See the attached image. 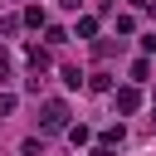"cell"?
Masks as SVG:
<instances>
[{"label": "cell", "instance_id": "6da1fadb", "mask_svg": "<svg viewBox=\"0 0 156 156\" xmlns=\"http://www.w3.org/2000/svg\"><path fill=\"white\" fill-rule=\"evenodd\" d=\"M39 132H44V136H54V132H68V102L49 98V102L39 107Z\"/></svg>", "mask_w": 156, "mask_h": 156}, {"label": "cell", "instance_id": "7a4b0ae2", "mask_svg": "<svg viewBox=\"0 0 156 156\" xmlns=\"http://www.w3.org/2000/svg\"><path fill=\"white\" fill-rule=\"evenodd\" d=\"M141 107V93L136 88H117V112H136Z\"/></svg>", "mask_w": 156, "mask_h": 156}, {"label": "cell", "instance_id": "3957f363", "mask_svg": "<svg viewBox=\"0 0 156 156\" xmlns=\"http://www.w3.org/2000/svg\"><path fill=\"white\" fill-rule=\"evenodd\" d=\"M24 58L34 63V73H44V68H49V49H39V44H29V49H24Z\"/></svg>", "mask_w": 156, "mask_h": 156}, {"label": "cell", "instance_id": "277c9868", "mask_svg": "<svg viewBox=\"0 0 156 156\" xmlns=\"http://www.w3.org/2000/svg\"><path fill=\"white\" fill-rule=\"evenodd\" d=\"M122 136H127V132H122V127H107V132H102V141H98V146H102V151H112V146H122Z\"/></svg>", "mask_w": 156, "mask_h": 156}, {"label": "cell", "instance_id": "5b68a950", "mask_svg": "<svg viewBox=\"0 0 156 156\" xmlns=\"http://www.w3.org/2000/svg\"><path fill=\"white\" fill-rule=\"evenodd\" d=\"M93 34H98V20L83 15V20H78V39H93Z\"/></svg>", "mask_w": 156, "mask_h": 156}, {"label": "cell", "instance_id": "8992f818", "mask_svg": "<svg viewBox=\"0 0 156 156\" xmlns=\"http://www.w3.org/2000/svg\"><path fill=\"white\" fill-rule=\"evenodd\" d=\"M83 83H88V78H83L78 68H63V88H83Z\"/></svg>", "mask_w": 156, "mask_h": 156}, {"label": "cell", "instance_id": "52a82bcc", "mask_svg": "<svg viewBox=\"0 0 156 156\" xmlns=\"http://www.w3.org/2000/svg\"><path fill=\"white\" fill-rule=\"evenodd\" d=\"M88 88H93V93H107V88H112V78H107V73H93V78H88Z\"/></svg>", "mask_w": 156, "mask_h": 156}, {"label": "cell", "instance_id": "ba28073f", "mask_svg": "<svg viewBox=\"0 0 156 156\" xmlns=\"http://www.w3.org/2000/svg\"><path fill=\"white\" fill-rule=\"evenodd\" d=\"M24 24H34V29H39V24H44V10H39V5H29V10H24Z\"/></svg>", "mask_w": 156, "mask_h": 156}, {"label": "cell", "instance_id": "9c48e42d", "mask_svg": "<svg viewBox=\"0 0 156 156\" xmlns=\"http://www.w3.org/2000/svg\"><path fill=\"white\" fill-rule=\"evenodd\" d=\"M0 112H15V93H0Z\"/></svg>", "mask_w": 156, "mask_h": 156}, {"label": "cell", "instance_id": "30bf717a", "mask_svg": "<svg viewBox=\"0 0 156 156\" xmlns=\"http://www.w3.org/2000/svg\"><path fill=\"white\" fill-rule=\"evenodd\" d=\"M5 73H10V54L0 49V78H5Z\"/></svg>", "mask_w": 156, "mask_h": 156}, {"label": "cell", "instance_id": "8fae6325", "mask_svg": "<svg viewBox=\"0 0 156 156\" xmlns=\"http://www.w3.org/2000/svg\"><path fill=\"white\" fill-rule=\"evenodd\" d=\"M58 5H68V10H78V0H58Z\"/></svg>", "mask_w": 156, "mask_h": 156}, {"label": "cell", "instance_id": "7c38bea8", "mask_svg": "<svg viewBox=\"0 0 156 156\" xmlns=\"http://www.w3.org/2000/svg\"><path fill=\"white\" fill-rule=\"evenodd\" d=\"M93 156H112V151H102V146H98V151H93Z\"/></svg>", "mask_w": 156, "mask_h": 156}, {"label": "cell", "instance_id": "4fadbf2b", "mask_svg": "<svg viewBox=\"0 0 156 156\" xmlns=\"http://www.w3.org/2000/svg\"><path fill=\"white\" fill-rule=\"evenodd\" d=\"M151 112H156V102H151Z\"/></svg>", "mask_w": 156, "mask_h": 156}]
</instances>
